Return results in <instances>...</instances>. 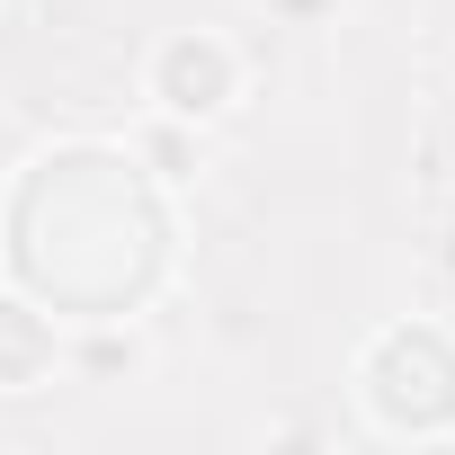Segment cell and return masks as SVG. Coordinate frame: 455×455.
Instances as JSON below:
<instances>
[{
  "instance_id": "277c9868",
  "label": "cell",
  "mask_w": 455,
  "mask_h": 455,
  "mask_svg": "<svg viewBox=\"0 0 455 455\" xmlns=\"http://www.w3.org/2000/svg\"><path fill=\"white\" fill-rule=\"evenodd\" d=\"M134 161H143L161 188H188V179L205 170V125H188V116H161V108H152V125L134 134Z\"/></svg>"
},
{
  "instance_id": "8992f818",
  "label": "cell",
  "mask_w": 455,
  "mask_h": 455,
  "mask_svg": "<svg viewBox=\"0 0 455 455\" xmlns=\"http://www.w3.org/2000/svg\"><path fill=\"white\" fill-rule=\"evenodd\" d=\"M268 10H277V19H295V28H322L339 0H268Z\"/></svg>"
},
{
  "instance_id": "7a4b0ae2",
  "label": "cell",
  "mask_w": 455,
  "mask_h": 455,
  "mask_svg": "<svg viewBox=\"0 0 455 455\" xmlns=\"http://www.w3.org/2000/svg\"><path fill=\"white\" fill-rule=\"evenodd\" d=\"M242 81H251V63H242V45L223 36V28H179V36H161L143 54V99L161 116H188V125L233 116Z\"/></svg>"
},
{
  "instance_id": "6da1fadb",
  "label": "cell",
  "mask_w": 455,
  "mask_h": 455,
  "mask_svg": "<svg viewBox=\"0 0 455 455\" xmlns=\"http://www.w3.org/2000/svg\"><path fill=\"white\" fill-rule=\"evenodd\" d=\"M357 402L384 437H446L455 428V348H446V331H428V322L384 331L357 357Z\"/></svg>"
},
{
  "instance_id": "5b68a950",
  "label": "cell",
  "mask_w": 455,
  "mask_h": 455,
  "mask_svg": "<svg viewBox=\"0 0 455 455\" xmlns=\"http://www.w3.org/2000/svg\"><path fill=\"white\" fill-rule=\"evenodd\" d=\"M81 357H90V366H99V375H116V366H125V375H134V366H143V339H90V348H81Z\"/></svg>"
},
{
  "instance_id": "3957f363",
  "label": "cell",
  "mask_w": 455,
  "mask_h": 455,
  "mask_svg": "<svg viewBox=\"0 0 455 455\" xmlns=\"http://www.w3.org/2000/svg\"><path fill=\"white\" fill-rule=\"evenodd\" d=\"M54 366H63V339H54V322L0 295V393H36Z\"/></svg>"
}]
</instances>
